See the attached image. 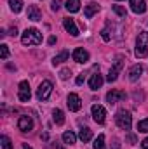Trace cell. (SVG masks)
<instances>
[{"label": "cell", "mask_w": 148, "mask_h": 149, "mask_svg": "<svg viewBox=\"0 0 148 149\" xmlns=\"http://www.w3.org/2000/svg\"><path fill=\"white\" fill-rule=\"evenodd\" d=\"M21 43L23 45H40L42 43V33L37 28H28V30H25V33L21 37Z\"/></svg>", "instance_id": "obj_1"}, {"label": "cell", "mask_w": 148, "mask_h": 149, "mask_svg": "<svg viewBox=\"0 0 148 149\" xmlns=\"http://www.w3.org/2000/svg\"><path fill=\"white\" fill-rule=\"evenodd\" d=\"M138 59L147 57L148 54V33L147 31H140V35L136 38V50H134Z\"/></svg>", "instance_id": "obj_2"}, {"label": "cell", "mask_w": 148, "mask_h": 149, "mask_svg": "<svg viewBox=\"0 0 148 149\" xmlns=\"http://www.w3.org/2000/svg\"><path fill=\"white\" fill-rule=\"evenodd\" d=\"M115 123L118 128L122 130H131V125H132V116L131 113L125 111V109H118L115 114Z\"/></svg>", "instance_id": "obj_3"}, {"label": "cell", "mask_w": 148, "mask_h": 149, "mask_svg": "<svg viewBox=\"0 0 148 149\" xmlns=\"http://www.w3.org/2000/svg\"><path fill=\"white\" fill-rule=\"evenodd\" d=\"M52 94V83L49 80H44L37 88V99L38 101H47Z\"/></svg>", "instance_id": "obj_4"}, {"label": "cell", "mask_w": 148, "mask_h": 149, "mask_svg": "<svg viewBox=\"0 0 148 149\" xmlns=\"http://www.w3.org/2000/svg\"><path fill=\"white\" fill-rule=\"evenodd\" d=\"M124 68V57L122 56H117V59H115V64L111 66V70H110V73H108V76H106V80L108 81H115L117 78H118V73H120V70Z\"/></svg>", "instance_id": "obj_5"}, {"label": "cell", "mask_w": 148, "mask_h": 149, "mask_svg": "<svg viewBox=\"0 0 148 149\" xmlns=\"http://www.w3.org/2000/svg\"><path fill=\"white\" fill-rule=\"evenodd\" d=\"M30 97H32L30 83L25 80V81H21V83H19V87H18V99H19L21 102H28V101H30Z\"/></svg>", "instance_id": "obj_6"}, {"label": "cell", "mask_w": 148, "mask_h": 149, "mask_svg": "<svg viewBox=\"0 0 148 149\" xmlns=\"http://www.w3.org/2000/svg\"><path fill=\"white\" fill-rule=\"evenodd\" d=\"M91 111H92V118H94V121H96V123H99V125H103V123H105V120H106V111H105V108H103V106L94 104Z\"/></svg>", "instance_id": "obj_7"}, {"label": "cell", "mask_w": 148, "mask_h": 149, "mask_svg": "<svg viewBox=\"0 0 148 149\" xmlns=\"http://www.w3.org/2000/svg\"><path fill=\"white\" fill-rule=\"evenodd\" d=\"M18 128H19L21 132H30V130L33 128V120H32V116H28V114L19 116V120H18Z\"/></svg>", "instance_id": "obj_8"}, {"label": "cell", "mask_w": 148, "mask_h": 149, "mask_svg": "<svg viewBox=\"0 0 148 149\" xmlns=\"http://www.w3.org/2000/svg\"><path fill=\"white\" fill-rule=\"evenodd\" d=\"M72 57H73L75 63H80V64H84V63H87V61H89V52H87L85 49L78 47V49H75V50H73Z\"/></svg>", "instance_id": "obj_9"}, {"label": "cell", "mask_w": 148, "mask_h": 149, "mask_svg": "<svg viewBox=\"0 0 148 149\" xmlns=\"http://www.w3.org/2000/svg\"><path fill=\"white\" fill-rule=\"evenodd\" d=\"M125 99V92L124 90H110L106 94V102L108 104H115L118 101H124Z\"/></svg>", "instance_id": "obj_10"}, {"label": "cell", "mask_w": 148, "mask_h": 149, "mask_svg": "<svg viewBox=\"0 0 148 149\" xmlns=\"http://www.w3.org/2000/svg\"><path fill=\"white\" fill-rule=\"evenodd\" d=\"M66 104H68V109L70 111H80V108H82V101H80V97L77 94H70L68 95Z\"/></svg>", "instance_id": "obj_11"}, {"label": "cell", "mask_w": 148, "mask_h": 149, "mask_svg": "<svg viewBox=\"0 0 148 149\" xmlns=\"http://www.w3.org/2000/svg\"><path fill=\"white\" fill-rule=\"evenodd\" d=\"M63 26H65V30H66L72 37H78V28H77V24H75L73 19L65 17V19H63Z\"/></svg>", "instance_id": "obj_12"}, {"label": "cell", "mask_w": 148, "mask_h": 149, "mask_svg": "<svg viewBox=\"0 0 148 149\" xmlns=\"http://www.w3.org/2000/svg\"><path fill=\"white\" fill-rule=\"evenodd\" d=\"M131 9L136 14H143L147 10V0H131Z\"/></svg>", "instance_id": "obj_13"}, {"label": "cell", "mask_w": 148, "mask_h": 149, "mask_svg": "<svg viewBox=\"0 0 148 149\" xmlns=\"http://www.w3.org/2000/svg\"><path fill=\"white\" fill-rule=\"evenodd\" d=\"M103 76L99 73H94L91 76V80H89V87H91V90H98V88H101V85H103Z\"/></svg>", "instance_id": "obj_14"}, {"label": "cell", "mask_w": 148, "mask_h": 149, "mask_svg": "<svg viewBox=\"0 0 148 149\" xmlns=\"http://www.w3.org/2000/svg\"><path fill=\"white\" fill-rule=\"evenodd\" d=\"M28 19L30 21H40L42 19V12L37 5H28Z\"/></svg>", "instance_id": "obj_15"}, {"label": "cell", "mask_w": 148, "mask_h": 149, "mask_svg": "<svg viewBox=\"0 0 148 149\" xmlns=\"http://www.w3.org/2000/svg\"><path fill=\"white\" fill-rule=\"evenodd\" d=\"M143 73V66L141 64H134L132 68H131V71H129V80L131 81H138L140 80V76Z\"/></svg>", "instance_id": "obj_16"}, {"label": "cell", "mask_w": 148, "mask_h": 149, "mask_svg": "<svg viewBox=\"0 0 148 149\" xmlns=\"http://www.w3.org/2000/svg\"><path fill=\"white\" fill-rule=\"evenodd\" d=\"M98 10H99V5L92 2V3H89V5H85V9H84V14H85V17H89V19H91V17H92V16H94Z\"/></svg>", "instance_id": "obj_17"}, {"label": "cell", "mask_w": 148, "mask_h": 149, "mask_svg": "<svg viewBox=\"0 0 148 149\" xmlns=\"http://www.w3.org/2000/svg\"><path fill=\"white\" fill-rule=\"evenodd\" d=\"M78 137H80V141H82V142H89V141L92 139V130H91V128H87V127H84V128H80Z\"/></svg>", "instance_id": "obj_18"}, {"label": "cell", "mask_w": 148, "mask_h": 149, "mask_svg": "<svg viewBox=\"0 0 148 149\" xmlns=\"http://www.w3.org/2000/svg\"><path fill=\"white\" fill-rule=\"evenodd\" d=\"M65 7H66V10L68 12H78L80 10V0H66V3H65Z\"/></svg>", "instance_id": "obj_19"}, {"label": "cell", "mask_w": 148, "mask_h": 149, "mask_svg": "<svg viewBox=\"0 0 148 149\" xmlns=\"http://www.w3.org/2000/svg\"><path fill=\"white\" fill-rule=\"evenodd\" d=\"M70 57V52L68 50H63V52H59L58 56H54V59H52V64L56 66V64H61L63 61H66Z\"/></svg>", "instance_id": "obj_20"}, {"label": "cell", "mask_w": 148, "mask_h": 149, "mask_svg": "<svg viewBox=\"0 0 148 149\" xmlns=\"http://www.w3.org/2000/svg\"><path fill=\"white\" fill-rule=\"evenodd\" d=\"M52 120H54L56 125H63L65 123V113L61 111V109H54L52 111Z\"/></svg>", "instance_id": "obj_21"}, {"label": "cell", "mask_w": 148, "mask_h": 149, "mask_svg": "<svg viewBox=\"0 0 148 149\" xmlns=\"http://www.w3.org/2000/svg\"><path fill=\"white\" fill-rule=\"evenodd\" d=\"M75 141H77V135H75L72 130H68V132L63 134V142L65 144H70L72 146V144H75Z\"/></svg>", "instance_id": "obj_22"}, {"label": "cell", "mask_w": 148, "mask_h": 149, "mask_svg": "<svg viewBox=\"0 0 148 149\" xmlns=\"http://www.w3.org/2000/svg\"><path fill=\"white\" fill-rule=\"evenodd\" d=\"M9 5H11V10L18 14L23 9V0H9Z\"/></svg>", "instance_id": "obj_23"}, {"label": "cell", "mask_w": 148, "mask_h": 149, "mask_svg": "<svg viewBox=\"0 0 148 149\" xmlns=\"http://www.w3.org/2000/svg\"><path fill=\"white\" fill-rule=\"evenodd\" d=\"M94 149H105V135L103 134H99L98 137H96V141H94Z\"/></svg>", "instance_id": "obj_24"}, {"label": "cell", "mask_w": 148, "mask_h": 149, "mask_svg": "<svg viewBox=\"0 0 148 149\" xmlns=\"http://www.w3.org/2000/svg\"><path fill=\"white\" fill-rule=\"evenodd\" d=\"M2 149H14L12 148V142H11V139L7 137V135H2Z\"/></svg>", "instance_id": "obj_25"}, {"label": "cell", "mask_w": 148, "mask_h": 149, "mask_svg": "<svg viewBox=\"0 0 148 149\" xmlns=\"http://www.w3.org/2000/svg\"><path fill=\"white\" fill-rule=\"evenodd\" d=\"M111 9H113V12H115L117 16H120V17H125V16H127L125 9H124V7H120V5H113Z\"/></svg>", "instance_id": "obj_26"}, {"label": "cell", "mask_w": 148, "mask_h": 149, "mask_svg": "<svg viewBox=\"0 0 148 149\" xmlns=\"http://www.w3.org/2000/svg\"><path fill=\"white\" fill-rule=\"evenodd\" d=\"M138 130H140V132H143V134H147V132H148V118L141 120V121L138 123Z\"/></svg>", "instance_id": "obj_27"}, {"label": "cell", "mask_w": 148, "mask_h": 149, "mask_svg": "<svg viewBox=\"0 0 148 149\" xmlns=\"http://www.w3.org/2000/svg\"><path fill=\"white\" fill-rule=\"evenodd\" d=\"M0 57L2 59H7L9 57V45H5V43L0 45Z\"/></svg>", "instance_id": "obj_28"}, {"label": "cell", "mask_w": 148, "mask_h": 149, "mask_svg": "<svg viewBox=\"0 0 148 149\" xmlns=\"http://www.w3.org/2000/svg\"><path fill=\"white\" fill-rule=\"evenodd\" d=\"M70 74H72V71H70L68 68H65V70H61V71H59V78H61V80H68V78H70Z\"/></svg>", "instance_id": "obj_29"}, {"label": "cell", "mask_w": 148, "mask_h": 149, "mask_svg": "<svg viewBox=\"0 0 148 149\" xmlns=\"http://www.w3.org/2000/svg\"><path fill=\"white\" fill-rule=\"evenodd\" d=\"M101 38H103L105 42H110L111 35H110V30H108V28H105V30H101Z\"/></svg>", "instance_id": "obj_30"}, {"label": "cell", "mask_w": 148, "mask_h": 149, "mask_svg": "<svg viewBox=\"0 0 148 149\" xmlns=\"http://www.w3.org/2000/svg\"><path fill=\"white\" fill-rule=\"evenodd\" d=\"M59 7H61V0H52L51 2V9L52 10H59Z\"/></svg>", "instance_id": "obj_31"}, {"label": "cell", "mask_w": 148, "mask_h": 149, "mask_svg": "<svg viewBox=\"0 0 148 149\" xmlns=\"http://www.w3.org/2000/svg\"><path fill=\"white\" fill-rule=\"evenodd\" d=\"M84 80H85V74L82 73V74H78V76H77V80H75V81H77V85H82V83H84Z\"/></svg>", "instance_id": "obj_32"}, {"label": "cell", "mask_w": 148, "mask_h": 149, "mask_svg": "<svg viewBox=\"0 0 148 149\" xmlns=\"http://www.w3.org/2000/svg\"><path fill=\"white\" fill-rule=\"evenodd\" d=\"M9 35H11V37H16V35H18V28H16V26H12V28L9 30Z\"/></svg>", "instance_id": "obj_33"}, {"label": "cell", "mask_w": 148, "mask_h": 149, "mask_svg": "<svg viewBox=\"0 0 148 149\" xmlns=\"http://www.w3.org/2000/svg\"><path fill=\"white\" fill-rule=\"evenodd\" d=\"M127 141H129L131 144H136V137H134V135H127Z\"/></svg>", "instance_id": "obj_34"}, {"label": "cell", "mask_w": 148, "mask_h": 149, "mask_svg": "<svg viewBox=\"0 0 148 149\" xmlns=\"http://www.w3.org/2000/svg\"><path fill=\"white\" fill-rule=\"evenodd\" d=\"M141 148H143V149H148V137L143 141V142H141Z\"/></svg>", "instance_id": "obj_35"}, {"label": "cell", "mask_w": 148, "mask_h": 149, "mask_svg": "<svg viewBox=\"0 0 148 149\" xmlns=\"http://www.w3.org/2000/svg\"><path fill=\"white\" fill-rule=\"evenodd\" d=\"M47 42H49V45H54V43H56V37H51Z\"/></svg>", "instance_id": "obj_36"}, {"label": "cell", "mask_w": 148, "mask_h": 149, "mask_svg": "<svg viewBox=\"0 0 148 149\" xmlns=\"http://www.w3.org/2000/svg\"><path fill=\"white\" fill-rule=\"evenodd\" d=\"M51 148H52V149H63L61 146H58V142H52V144H51Z\"/></svg>", "instance_id": "obj_37"}, {"label": "cell", "mask_w": 148, "mask_h": 149, "mask_svg": "<svg viewBox=\"0 0 148 149\" xmlns=\"http://www.w3.org/2000/svg\"><path fill=\"white\" fill-rule=\"evenodd\" d=\"M23 149H32V148H30L28 144H23Z\"/></svg>", "instance_id": "obj_38"}, {"label": "cell", "mask_w": 148, "mask_h": 149, "mask_svg": "<svg viewBox=\"0 0 148 149\" xmlns=\"http://www.w3.org/2000/svg\"><path fill=\"white\" fill-rule=\"evenodd\" d=\"M117 2H118V0H117Z\"/></svg>", "instance_id": "obj_39"}]
</instances>
